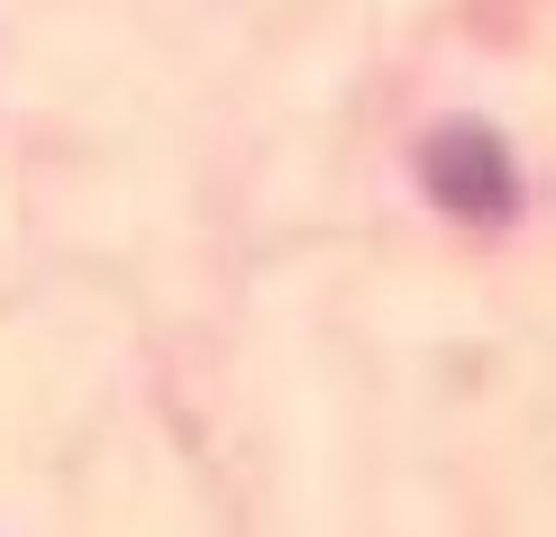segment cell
<instances>
[{"label": "cell", "instance_id": "1", "mask_svg": "<svg viewBox=\"0 0 556 537\" xmlns=\"http://www.w3.org/2000/svg\"><path fill=\"white\" fill-rule=\"evenodd\" d=\"M420 174H429V192L447 201L456 219H502V209L520 201V182H511V155H502V137H493V128H475V119L438 128V137H429V155H420Z\"/></svg>", "mask_w": 556, "mask_h": 537}]
</instances>
